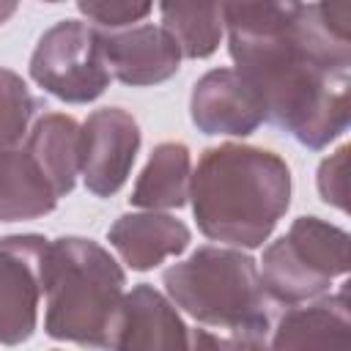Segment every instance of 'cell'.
<instances>
[{"instance_id":"obj_12","label":"cell","mask_w":351,"mask_h":351,"mask_svg":"<svg viewBox=\"0 0 351 351\" xmlns=\"http://www.w3.org/2000/svg\"><path fill=\"white\" fill-rule=\"evenodd\" d=\"M351 343V304L343 285L332 296L288 304L271 326V348H346Z\"/></svg>"},{"instance_id":"obj_13","label":"cell","mask_w":351,"mask_h":351,"mask_svg":"<svg viewBox=\"0 0 351 351\" xmlns=\"http://www.w3.org/2000/svg\"><path fill=\"white\" fill-rule=\"evenodd\" d=\"M107 239L132 271H151L162 261L181 255L189 247L192 233L173 214L145 208L140 214L118 217L107 230Z\"/></svg>"},{"instance_id":"obj_20","label":"cell","mask_w":351,"mask_h":351,"mask_svg":"<svg viewBox=\"0 0 351 351\" xmlns=\"http://www.w3.org/2000/svg\"><path fill=\"white\" fill-rule=\"evenodd\" d=\"M77 8L96 27L118 30L145 19L154 8V0H77Z\"/></svg>"},{"instance_id":"obj_5","label":"cell","mask_w":351,"mask_h":351,"mask_svg":"<svg viewBox=\"0 0 351 351\" xmlns=\"http://www.w3.org/2000/svg\"><path fill=\"white\" fill-rule=\"evenodd\" d=\"M258 271L271 302H310L348 271V233L321 217H296L288 233L263 250Z\"/></svg>"},{"instance_id":"obj_8","label":"cell","mask_w":351,"mask_h":351,"mask_svg":"<svg viewBox=\"0 0 351 351\" xmlns=\"http://www.w3.org/2000/svg\"><path fill=\"white\" fill-rule=\"evenodd\" d=\"M143 134L132 112L123 107L93 110L80 134V176L90 195L110 197L115 195L137 159Z\"/></svg>"},{"instance_id":"obj_21","label":"cell","mask_w":351,"mask_h":351,"mask_svg":"<svg viewBox=\"0 0 351 351\" xmlns=\"http://www.w3.org/2000/svg\"><path fill=\"white\" fill-rule=\"evenodd\" d=\"M346 165H348V145H340L318 167V192H321V200L329 203V206H335V208H340V211L348 208V203H346V197H348V176L346 173L348 170H346Z\"/></svg>"},{"instance_id":"obj_19","label":"cell","mask_w":351,"mask_h":351,"mask_svg":"<svg viewBox=\"0 0 351 351\" xmlns=\"http://www.w3.org/2000/svg\"><path fill=\"white\" fill-rule=\"evenodd\" d=\"M38 99L27 82L8 69H0V151L14 148L27 137L30 123L38 112Z\"/></svg>"},{"instance_id":"obj_6","label":"cell","mask_w":351,"mask_h":351,"mask_svg":"<svg viewBox=\"0 0 351 351\" xmlns=\"http://www.w3.org/2000/svg\"><path fill=\"white\" fill-rule=\"evenodd\" d=\"M30 77L66 104L96 101L112 82L101 49V27L63 19L44 30L30 55Z\"/></svg>"},{"instance_id":"obj_18","label":"cell","mask_w":351,"mask_h":351,"mask_svg":"<svg viewBox=\"0 0 351 351\" xmlns=\"http://www.w3.org/2000/svg\"><path fill=\"white\" fill-rule=\"evenodd\" d=\"M302 5V0H222L228 41L274 38L296 22Z\"/></svg>"},{"instance_id":"obj_15","label":"cell","mask_w":351,"mask_h":351,"mask_svg":"<svg viewBox=\"0 0 351 351\" xmlns=\"http://www.w3.org/2000/svg\"><path fill=\"white\" fill-rule=\"evenodd\" d=\"M55 206L58 195L27 148L0 151V222L38 219Z\"/></svg>"},{"instance_id":"obj_14","label":"cell","mask_w":351,"mask_h":351,"mask_svg":"<svg viewBox=\"0 0 351 351\" xmlns=\"http://www.w3.org/2000/svg\"><path fill=\"white\" fill-rule=\"evenodd\" d=\"M80 134L82 126L63 112H44L27 132L25 148L52 184L58 200L66 197L80 176Z\"/></svg>"},{"instance_id":"obj_7","label":"cell","mask_w":351,"mask_h":351,"mask_svg":"<svg viewBox=\"0 0 351 351\" xmlns=\"http://www.w3.org/2000/svg\"><path fill=\"white\" fill-rule=\"evenodd\" d=\"M47 239L16 233L0 239V343L19 346L33 337L44 296L41 266Z\"/></svg>"},{"instance_id":"obj_2","label":"cell","mask_w":351,"mask_h":351,"mask_svg":"<svg viewBox=\"0 0 351 351\" xmlns=\"http://www.w3.org/2000/svg\"><path fill=\"white\" fill-rule=\"evenodd\" d=\"M189 203L206 239L255 250L291 206V170L274 151L222 143L203 151L189 181Z\"/></svg>"},{"instance_id":"obj_10","label":"cell","mask_w":351,"mask_h":351,"mask_svg":"<svg viewBox=\"0 0 351 351\" xmlns=\"http://www.w3.org/2000/svg\"><path fill=\"white\" fill-rule=\"evenodd\" d=\"M101 49L112 80L148 88L167 82L181 69V47L159 25H129L101 30Z\"/></svg>"},{"instance_id":"obj_9","label":"cell","mask_w":351,"mask_h":351,"mask_svg":"<svg viewBox=\"0 0 351 351\" xmlns=\"http://www.w3.org/2000/svg\"><path fill=\"white\" fill-rule=\"evenodd\" d=\"M189 115L203 134L228 137H247L266 121L258 90L236 69L206 71L192 88Z\"/></svg>"},{"instance_id":"obj_22","label":"cell","mask_w":351,"mask_h":351,"mask_svg":"<svg viewBox=\"0 0 351 351\" xmlns=\"http://www.w3.org/2000/svg\"><path fill=\"white\" fill-rule=\"evenodd\" d=\"M318 14L324 16V22L340 33L348 36V0H318Z\"/></svg>"},{"instance_id":"obj_16","label":"cell","mask_w":351,"mask_h":351,"mask_svg":"<svg viewBox=\"0 0 351 351\" xmlns=\"http://www.w3.org/2000/svg\"><path fill=\"white\" fill-rule=\"evenodd\" d=\"M192 156L184 143H159L134 181L129 203L137 208H181L189 203Z\"/></svg>"},{"instance_id":"obj_4","label":"cell","mask_w":351,"mask_h":351,"mask_svg":"<svg viewBox=\"0 0 351 351\" xmlns=\"http://www.w3.org/2000/svg\"><path fill=\"white\" fill-rule=\"evenodd\" d=\"M44 332L90 348H110L121 313L126 274L93 239L60 236L47 244L44 266Z\"/></svg>"},{"instance_id":"obj_3","label":"cell","mask_w":351,"mask_h":351,"mask_svg":"<svg viewBox=\"0 0 351 351\" xmlns=\"http://www.w3.org/2000/svg\"><path fill=\"white\" fill-rule=\"evenodd\" d=\"M167 299L200 326L192 346L266 348L271 332V299L258 263L233 247H197L186 261L162 274Z\"/></svg>"},{"instance_id":"obj_23","label":"cell","mask_w":351,"mask_h":351,"mask_svg":"<svg viewBox=\"0 0 351 351\" xmlns=\"http://www.w3.org/2000/svg\"><path fill=\"white\" fill-rule=\"evenodd\" d=\"M19 8V0H0V25H5Z\"/></svg>"},{"instance_id":"obj_24","label":"cell","mask_w":351,"mask_h":351,"mask_svg":"<svg viewBox=\"0 0 351 351\" xmlns=\"http://www.w3.org/2000/svg\"><path fill=\"white\" fill-rule=\"evenodd\" d=\"M44 3H63V0H44Z\"/></svg>"},{"instance_id":"obj_17","label":"cell","mask_w":351,"mask_h":351,"mask_svg":"<svg viewBox=\"0 0 351 351\" xmlns=\"http://www.w3.org/2000/svg\"><path fill=\"white\" fill-rule=\"evenodd\" d=\"M162 27L176 38L184 58L203 60L219 49L222 0H159Z\"/></svg>"},{"instance_id":"obj_11","label":"cell","mask_w":351,"mask_h":351,"mask_svg":"<svg viewBox=\"0 0 351 351\" xmlns=\"http://www.w3.org/2000/svg\"><path fill=\"white\" fill-rule=\"evenodd\" d=\"M189 346H192L189 326L184 324L176 304L165 293H159L148 282H140L129 293H123L110 348L176 351V348H189Z\"/></svg>"},{"instance_id":"obj_1","label":"cell","mask_w":351,"mask_h":351,"mask_svg":"<svg viewBox=\"0 0 351 351\" xmlns=\"http://www.w3.org/2000/svg\"><path fill=\"white\" fill-rule=\"evenodd\" d=\"M228 52L263 101L266 121L310 151L326 148L351 123V38L335 33L315 3L263 41H228Z\"/></svg>"}]
</instances>
